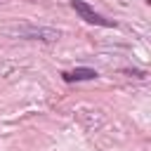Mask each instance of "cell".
Returning <instances> with one entry per match:
<instances>
[{
  "label": "cell",
  "instance_id": "obj_1",
  "mask_svg": "<svg viewBox=\"0 0 151 151\" xmlns=\"http://www.w3.org/2000/svg\"><path fill=\"white\" fill-rule=\"evenodd\" d=\"M71 7H73V9H76V14H78L83 21H87V24L104 26V28H116V26H118L113 19H106V17H101L99 12H94L85 0H71Z\"/></svg>",
  "mask_w": 151,
  "mask_h": 151
},
{
  "label": "cell",
  "instance_id": "obj_2",
  "mask_svg": "<svg viewBox=\"0 0 151 151\" xmlns=\"http://www.w3.org/2000/svg\"><path fill=\"white\" fill-rule=\"evenodd\" d=\"M14 33L21 35V38H28V40H45V42H54L61 35L59 31L47 28V26H19Z\"/></svg>",
  "mask_w": 151,
  "mask_h": 151
},
{
  "label": "cell",
  "instance_id": "obj_3",
  "mask_svg": "<svg viewBox=\"0 0 151 151\" xmlns=\"http://www.w3.org/2000/svg\"><path fill=\"white\" fill-rule=\"evenodd\" d=\"M99 73L94 71V68H87V66H78V68H73V71H64L61 73V78H64V83H83V80H94Z\"/></svg>",
  "mask_w": 151,
  "mask_h": 151
}]
</instances>
